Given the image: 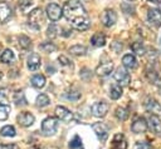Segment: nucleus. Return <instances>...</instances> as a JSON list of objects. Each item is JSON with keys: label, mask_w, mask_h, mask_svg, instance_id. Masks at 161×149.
Listing matches in <instances>:
<instances>
[{"label": "nucleus", "mask_w": 161, "mask_h": 149, "mask_svg": "<svg viewBox=\"0 0 161 149\" xmlns=\"http://www.w3.org/2000/svg\"><path fill=\"white\" fill-rule=\"evenodd\" d=\"M40 63H42V59H40V56H39L38 53H31V54L29 55V58H28V68H29L30 70H36V69H39Z\"/></svg>", "instance_id": "a211bd4d"}, {"label": "nucleus", "mask_w": 161, "mask_h": 149, "mask_svg": "<svg viewBox=\"0 0 161 149\" xmlns=\"http://www.w3.org/2000/svg\"><path fill=\"white\" fill-rule=\"evenodd\" d=\"M147 126H148V124H147V121H146L143 118H137V119L132 123L131 130H132L133 133H136V134H140V133H145V131L147 130Z\"/></svg>", "instance_id": "2eb2a0df"}, {"label": "nucleus", "mask_w": 161, "mask_h": 149, "mask_svg": "<svg viewBox=\"0 0 161 149\" xmlns=\"http://www.w3.org/2000/svg\"><path fill=\"white\" fill-rule=\"evenodd\" d=\"M131 49H132V51H133L135 54H137V55H143V54H145V46H143L140 41L133 43V44L131 45Z\"/></svg>", "instance_id": "7c9ffc66"}, {"label": "nucleus", "mask_w": 161, "mask_h": 149, "mask_svg": "<svg viewBox=\"0 0 161 149\" xmlns=\"http://www.w3.org/2000/svg\"><path fill=\"white\" fill-rule=\"evenodd\" d=\"M0 149H19V148L15 144H4V145H0Z\"/></svg>", "instance_id": "ea45409f"}, {"label": "nucleus", "mask_w": 161, "mask_h": 149, "mask_svg": "<svg viewBox=\"0 0 161 149\" xmlns=\"http://www.w3.org/2000/svg\"><path fill=\"white\" fill-rule=\"evenodd\" d=\"M91 43H92L94 46H103V45L106 44V36H104L103 34H101V33H97V34H94V35L92 36Z\"/></svg>", "instance_id": "4be33fe9"}, {"label": "nucleus", "mask_w": 161, "mask_h": 149, "mask_svg": "<svg viewBox=\"0 0 161 149\" xmlns=\"http://www.w3.org/2000/svg\"><path fill=\"white\" fill-rule=\"evenodd\" d=\"M58 31H59V29H58L54 24H52V25H49L48 29H47V36H48V38H55V36L58 35Z\"/></svg>", "instance_id": "72a5a7b5"}, {"label": "nucleus", "mask_w": 161, "mask_h": 149, "mask_svg": "<svg viewBox=\"0 0 161 149\" xmlns=\"http://www.w3.org/2000/svg\"><path fill=\"white\" fill-rule=\"evenodd\" d=\"M15 134H16V131L13 125H5L0 129V135H3V136H15Z\"/></svg>", "instance_id": "a878e982"}, {"label": "nucleus", "mask_w": 161, "mask_h": 149, "mask_svg": "<svg viewBox=\"0 0 161 149\" xmlns=\"http://www.w3.org/2000/svg\"><path fill=\"white\" fill-rule=\"evenodd\" d=\"M0 60H1V63L10 64V63H13L15 60V55H14V53L10 49H5L3 51V54L0 55Z\"/></svg>", "instance_id": "412c9836"}, {"label": "nucleus", "mask_w": 161, "mask_h": 149, "mask_svg": "<svg viewBox=\"0 0 161 149\" xmlns=\"http://www.w3.org/2000/svg\"><path fill=\"white\" fill-rule=\"evenodd\" d=\"M33 149H45V148H43V146H34Z\"/></svg>", "instance_id": "79ce46f5"}, {"label": "nucleus", "mask_w": 161, "mask_h": 149, "mask_svg": "<svg viewBox=\"0 0 161 149\" xmlns=\"http://www.w3.org/2000/svg\"><path fill=\"white\" fill-rule=\"evenodd\" d=\"M91 110H92V114H93L94 116L102 118V116H104V115L107 114V111H108V104H107L104 100L97 101V103H94V104L91 106Z\"/></svg>", "instance_id": "6e6552de"}, {"label": "nucleus", "mask_w": 161, "mask_h": 149, "mask_svg": "<svg viewBox=\"0 0 161 149\" xmlns=\"http://www.w3.org/2000/svg\"><path fill=\"white\" fill-rule=\"evenodd\" d=\"M122 64H123L125 68H127V69H130V70L136 69L137 65H138L137 59H136L135 55H132V54H126V55L122 58Z\"/></svg>", "instance_id": "f3484780"}, {"label": "nucleus", "mask_w": 161, "mask_h": 149, "mask_svg": "<svg viewBox=\"0 0 161 149\" xmlns=\"http://www.w3.org/2000/svg\"><path fill=\"white\" fill-rule=\"evenodd\" d=\"M79 96H80V93L78 91V90H72V91H69L68 94H67V98L69 99V100H77V99H79Z\"/></svg>", "instance_id": "e433bc0d"}, {"label": "nucleus", "mask_w": 161, "mask_h": 149, "mask_svg": "<svg viewBox=\"0 0 161 149\" xmlns=\"http://www.w3.org/2000/svg\"><path fill=\"white\" fill-rule=\"evenodd\" d=\"M0 104H9L6 96H5L4 93H1V91H0Z\"/></svg>", "instance_id": "a19ab883"}, {"label": "nucleus", "mask_w": 161, "mask_h": 149, "mask_svg": "<svg viewBox=\"0 0 161 149\" xmlns=\"http://www.w3.org/2000/svg\"><path fill=\"white\" fill-rule=\"evenodd\" d=\"M44 21V14L40 8H35L29 14V24L34 26L35 29H40L42 24Z\"/></svg>", "instance_id": "7ed1b4c3"}, {"label": "nucleus", "mask_w": 161, "mask_h": 149, "mask_svg": "<svg viewBox=\"0 0 161 149\" xmlns=\"http://www.w3.org/2000/svg\"><path fill=\"white\" fill-rule=\"evenodd\" d=\"M69 149H83V144H82V139L78 135H74L73 139L69 141L68 144Z\"/></svg>", "instance_id": "cd10ccee"}, {"label": "nucleus", "mask_w": 161, "mask_h": 149, "mask_svg": "<svg viewBox=\"0 0 161 149\" xmlns=\"http://www.w3.org/2000/svg\"><path fill=\"white\" fill-rule=\"evenodd\" d=\"M58 60L60 61V64H62V65H70V66H72V64H70L72 61H69V59H67V58H65V56H63V55H62V56H59V58H58Z\"/></svg>", "instance_id": "58836bf2"}, {"label": "nucleus", "mask_w": 161, "mask_h": 149, "mask_svg": "<svg viewBox=\"0 0 161 149\" xmlns=\"http://www.w3.org/2000/svg\"><path fill=\"white\" fill-rule=\"evenodd\" d=\"M14 103H16L18 105H26V98L23 90H18L14 94Z\"/></svg>", "instance_id": "393cba45"}, {"label": "nucleus", "mask_w": 161, "mask_h": 149, "mask_svg": "<svg viewBox=\"0 0 161 149\" xmlns=\"http://www.w3.org/2000/svg\"><path fill=\"white\" fill-rule=\"evenodd\" d=\"M148 1H151V3H160V0H148Z\"/></svg>", "instance_id": "37998d69"}, {"label": "nucleus", "mask_w": 161, "mask_h": 149, "mask_svg": "<svg viewBox=\"0 0 161 149\" xmlns=\"http://www.w3.org/2000/svg\"><path fill=\"white\" fill-rule=\"evenodd\" d=\"M145 108L152 115H161V104L153 98H147L145 100Z\"/></svg>", "instance_id": "0eeeda50"}, {"label": "nucleus", "mask_w": 161, "mask_h": 149, "mask_svg": "<svg viewBox=\"0 0 161 149\" xmlns=\"http://www.w3.org/2000/svg\"><path fill=\"white\" fill-rule=\"evenodd\" d=\"M58 129V119L53 118V116H48L43 120L42 123V131L44 135L49 136V135H54L55 131Z\"/></svg>", "instance_id": "f03ea898"}, {"label": "nucleus", "mask_w": 161, "mask_h": 149, "mask_svg": "<svg viewBox=\"0 0 161 149\" xmlns=\"http://www.w3.org/2000/svg\"><path fill=\"white\" fill-rule=\"evenodd\" d=\"M148 126L151 128V130L157 134V135H161V119L157 116V115H150L148 116Z\"/></svg>", "instance_id": "dca6fc26"}, {"label": "nucleus", "mask_w": 161, "mask_h": 149, "mask_svg": "<svg viewBox=\"0 0 161 149\" xmlns=\"http://www.w3.org/2000/svg\"><path fill=\"white\" fill-rule=\"evenodd\" d=\"M1 78H3V73L0 71V79H1Z\"/></svg>", "instance_id": "c03bdc74"}, {"label": "nucleus", "mask_w": 161, "mask_h": 149, "mask_svg": "<svg viewBox=\"0 0 161 149\" xmlns=\"http://www.w3.org/2000/svg\"><path fill=\"white\" fill-rule=\"evenodd\" d=\"M146 76H147V79H148V80H150L152 84L161 85V78L157 75V73H156L155 70H151V71H148V70H147Z\"/></svg>", "instance_id": "bb28decb"}, {"label": "nucleus", "mask_w": 161, "mask_h": 149, "mask_svg": "<svg viewBox=\"0 0 161 149\" xmlns=\"http://www.w3.org/2000/svg\"><path fill=\"white\" fill-rule=\"evenodd\" d=\"M101 21H102V24H103L104 26L111 28V26L114 25V23L117 21V14H116L113 10L107 9V10L103 11V14H102V16H101Z\"/></svg>", "instance_id": "1a4fd4ad"}, {"label": "nucleus", "mask_w": 161, "mask_h": 149, "mask_svg": "<svg viewBox=\"0 0 161 149\" xmlns=\"http://www.w3.org/2000/svg\"><path fill=\"white\" fill-rule=\"evenodd\" d=\"M39 48H40V50H43L44 53H53V51H55V49H57L55 45H54L53 43H49V41H45V43L40 44Z\"/></svg>", "instance_id": "473e14b6"}, {"label": "nucleus", "mask_w": 161, "mask_h": 149, "mask_svg": "<svg viewBox=\"0 0 161 149\" xmlns=\"http://www.w3.org/2000/svg\"><path fill=\"white\" fill-rule=\"evenodd\" d=\"M63 15L77 30H87L91 25L87 11L79 0H68L63 6Z\"/></svg>", "instance_id": "f257e3e1"}, {"label": "nucleus", "mask_w": 161, "mask_h": 149, "mask_svg": "<svg viewBox=\"0 0 161 149\" xmlns=\"http://www.w3.org/2000/svg\"><path fill=\"white\" fill-rule=\"evenodd\" d=\"M47 15L48 18L52 20V21H58L60 19V16L63 15V9L55 4V3H50L48 6H47Z\"/></svg>", "instance_id": "39448f33"}, {"label": "nucleus", "mask_w": 161, "mask_h": 149, "mask_svg": "<svg viewBox=\"0 0 161 149\" xmlns=\"http://www.w3.org/2000/svg\"><path fill=\"white\" fill-rule=\"evenodd\" d=\"M69 53L73 54V55H77V56H80V55H84L87 53V48L83 46V45H73L69 48Z\"/></svg>", "instance_id": "5701e85b"}, {"label": "nucleus", "mask_w": 161, "mask_h": 149, "mask_svg": "<svg viewBox=\"0 0 161 149\" xmlns=\"http://www.w3.org/2000/svg\"><path fill=\"white\" fill-rule=\"evenodd\" d=\"M10 113L9 104H0V120H6Z\"/></svg>", "instance_id": "c756f323"}, {"label": "nucleus", "mask_w": 161, "mask_h": 149, "mask_svg": "<svg viewBox=\"0 0 161 149\" xmlns=\"http://www.w3.org/2000/svg\"><path fill=\"white\" fill-rule=\"evenodd\" d=\"M113 148L114 149H127V141L125 139V135L118 133L113 138Z\"/></svg>", "instance_id": "6ab92c4d"}, {"label": "nucleus", "mask_w": 161, "mask_h": 149, "mask_svg": "<svg viewBox=\"0 0 161 149\" xmlns=\"http://www.w3.org/2000/svg\"><path fill=\"white\" fill-rule=\"evenodd\" d=\"M13 15V10L11 6L5 3V1H0V23L5 24Z\"/></svg>", "instance_id": "9b49d317"}, {"label": "nucleus", "mask_w": 161, "mask_h": 149, "mask_svg": "<svg viewBox=\"0 0 161 149\" xmlns=\"http://www.w3.org/2000/svg\"><path fill=\"white\" fill-rule=\"evenodd\" d=\"M92 129H93V131L96 133V135L98 136V139L101 141H106L107 140L109 129H108V126L104 123H94L92 125Z\"/></svg>", "instance_id": "423d86ee"}, {"label": "nucleus", "mask_w": 161, "mask_h": 149, "mask_svg": "<svg viewBox=\"0 0 161 149\" xmlns=\"http://www.w3.org/2000/svg\"><path fill=\"white\" fill-rule=\"evenodd\" d=\"M35 103H36V106L44 108V106H47V105L50 103V100H49L48 95H45V94H40V95H38V96H36Z\"/></svg>", "instance_id": "c85d7f7f"}, {"label": "nucleus", "mask_w": 161, "mask_h": 149, "mask_svg": "<svg viewBox=\"0 0 161 149\" xmlns=\"http://www.w3.org/2000/svg\"><path fill=\"white\" fill-rule=\"evenodd\" d=\"M121 95H122V86H121V85H113V86L111 88V90H109V96H111V99L117 100V99L121 98Z\"/></svg>", "instance_id": "b1692460"}, {"label": "nucleus", "mask_w": 161, "mask_h": 149, "mask_svg": "<svg viewBox=\"0 0 161 149\" xmlns=\"http://www.w3.org/2000/svg\"><path fill=\"white\" fill-rule=\"evenodd\" d=\"M131 1H135V0H131Z\"/></svg>", "instance_id": "a18cd8bd"}, {"label": "nucleus", "mask_w": 161, "mask_h": 149, "mask_svg": "<svg viewBox=\"0 0 161 149\" xmlns=\"http://www.w3.org/2000/svg\"><path fill=\"white\" fill-rule=\"evenodd\" d=\"M31 4H33V0H19L18 1V5H19L20 10H23V11L28 10V8H30Z\"/></svg>", "instance_id": "c9c22d12"}, {"label": "nucleus", "mask_w": 161, "mask_h": 149, "mask_svg": "<svg viewBox=\"0 0 161 149\" xmlns=\"http://www.w3.org/2000/svg\"><path fill=\"white\" fill-rule=\"evenodd\" d=\"M113 78L116 79V81H118L119 85H128L131 81V75L128 74V71L123 66H118L116 69Z\"/></svg>", "instance_id": "20e7f679"}, {"label": "nucleus", "mask_w": 161, "mask_h": 149, "mask_svg": "<svg viewBox=\"0 0 161 149\" xmlns=\"http://www.w3.org/2000/svg\"><path fill=\"white\" fill-rule=\"evenodd\" d=\"M147 20L155 26H161V10L155 9V8L153 9H148Z\"/></svg>", "instance_id": "4468645a"}, {"label": "nucleus", "mask_w": 161, "mask_h": 149, "mask_svg": "<svg viewBox=\"0 0 161 149\" xmlns=\"http://www.w3.org/2000/svg\"><path fill=\"white\" fill-rule=\"evenodd\" d=\"M136 149H151V145L147 141H138L136 144Z\"/></svg>", "instance_id": "4c0bfd02"}, {"label": "nucleus", "mask_w": 161, "mask_h": 149, "mask_svg": "<svg viewBox=\"0 0 161 149\" xmlns=\"http://www.w3.org/2000/svg\"><path fill=\"white\" fill-rule=\"evenodd\" d=\"M30 83H31V85H33L34 88L42 89V88L45 85V76L42 75V74H35V75H33Z\"/></svg>", "instance_id": "aec40b11"}, {"label": "nucleus", "mask_w": 161, "mask_h": 149, "mask_svg": "<svg viewBox=\"0 0 161 149\" xmlns=\"http://www.w3.org/2000/svg\"><path fill=\"white\" fill-rule=\"evenodd\" d=\"M16 120H18L19 125H21V126H25V128H26V126L33 125V123H34L35 118H34V115H33L31 113H29V111H23L21 114H19V115H18Z\"/></svg>", "instance_id": "f8f14e48"}, {"label": "nucleus", "mask_w": 161, "mask_h": 149, "mask_svg": "<svg viewBox=\"0 0 161 149\" xmlns=\"http://www.w3.org/2000/svg\"><path fill=\"white\" fill-rule=\"evenodd\" d=\"M19 43H20V46H21L23 49H28V48L30 46V44H31L30 39H29L28 36H25V35H20V36H19Z\"/></svg>", "instance_id": "f704fd0d"}, {"label": "nucleus", "mask_w": 161, "mask_h": 149, "mask_svg": "<svg viewBox=\"0 0 161 149\" xmlns=\"http://www.w3.org/2000/svg\"><path fill=\"white\" fill-rule=\"evenodd\" d=\"M112 70H113V63H112L111 60H108V61L101 63V64L97 66L96 73H97V75H99V76H107V75H109V74L112 73Z\"/></svg>", "instance_id": "ddd939ff"}, {"label": "nucleus", "mask_w": 161, "mask_h": 149, "mask_svg": "<svg viewBox=\"0 0 161 149\" xmlns=\"http://www.w3.org/2000/svg\"><path fill=\"white\" fill-rule=\"evenodd\" d=\"M114 114H116L117 119H119V120H122V121L126 120L127 116H128V111H127V109H125V108H122V106H118V108L116 109Z\"/></svg>", "instance_id": "2f4dec72"}, {"label": "nucleus", "mask_w": 161, "mask_h": 149, "mask_svg": "<svg viewBox=\"0 0 161 149\" xmlns=\"http://www.w3.org/2000/svg\"><path fill=\"white\" fill-rule=\"evenodd\" d=\"M55 115H57V118H58L59 120H63V121H65V123H69V121L73 120V113H72L70 110H68L65 106L58 105V106L55 108Z\"/></svg>", "instance_id": "9d476101"}]
</instances>
